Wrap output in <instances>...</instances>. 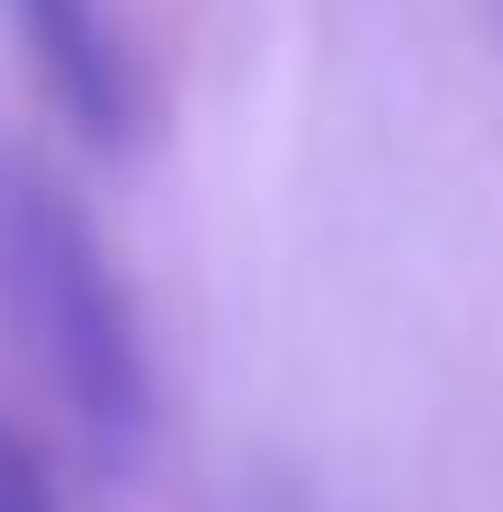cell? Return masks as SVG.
I'll return each instance as SVG.
<instances>
[{
	"label": "cell",
	"instance_id": "cell-1",
	"mask_svg": "<svg viewBox=\"0 0 503 512\" xmlns=\"http://www.w3.org/2000/svg\"><path fill=\"white\" fill-rule=\"evenodd\" d=\"M0 315L18 324V342L36 351V369L54 378V396L90 432V450L135 459L144 351H135L126 297H117L99 243L81 234V216L18 162H0Z\"/></svg>",
	"mask_w": 503,
	"mask_h": 512
},
{
	"label": "cell",
	"instance_id": "cell-3",
	"mask_svg": "<svg viewBox=\"0 0 503 512\" xmlns=\"http://www.w3.org/2000/svg\"><path fill=\"white\" fill-rule=\"evenodd\" d=\"M0 512H54V477H45V459L0 423Z\"/></svg>",
	"mask_w": 503,
	"mask_h": 512
},
{
	"label": "cell",
	"instance_id": "cell-2",
	"mask_svg": "<svg viewBox=\"0 0 503 512\" xmlns=\"http://www.w3.org/2000/svg\"><path fill=\"white\" fill-rule=\"evenodd\" d=\"M27 63L45 72V90L63 99V117L90 135V144H126L135 126V72H126V45L108 27L99 0H0Z\"/></svg>",
	"mask_w": 503,
	"mask_h": 512
}]
</instances>
